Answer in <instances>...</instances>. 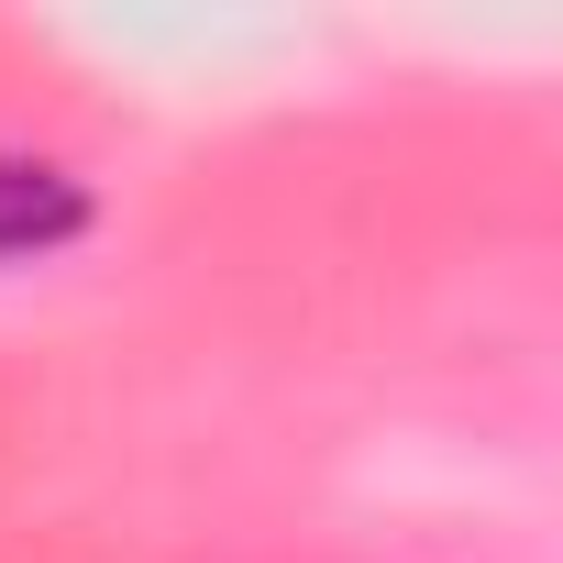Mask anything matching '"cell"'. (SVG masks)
<instances>
[{"label": "cell", "mask_w": 563, "mask_h": 563, "mask_svg": "<svg viewBox=\"0 0 563 563\" xmlns=\"http://www.w3.org/2000/svg\"><path fill=\"white\" fill-rule=\"evenodd\" d=\"M78 232H89V188L34 144H0V265H34Z\"/></svg>", "instance_id": "6da1fadb"}]
</instances>
